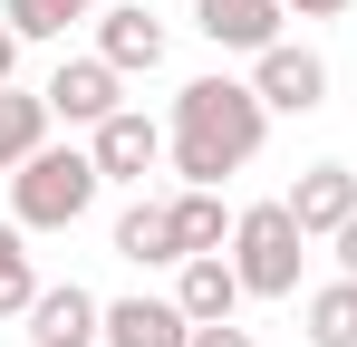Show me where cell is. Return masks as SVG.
I'll return each mask as SVG.
<instances>
[{"instance_id": "1", "label": "cell", "mask_w": 357, "mask_h": 347, "mask_svg": "<svg viewBox=\"0 0 357 347\" xmlns=\"http://www.w3.org/2000/svg\"><path fill=\"white\" fill-rule=\"evenodd\" d=\"M261 135H271V107H261L251 77H193L174 97V116H165V164L183 183H203V193H222L261 155Z\"/></svg>"}, {"instance_id": "2", "label": "cell", "mask_w": 357, "mask_h": 347, "mask_svg": "<svg viewBox=\"0 0 357 347\" xmlns=\"http://www.w3.org/2000/svg\"><path fill=\"white\" fill-rule=\"evenodd\" d=\"M97 193H107V174L87 145H39L29 164L10 174V222L20 231H77L97 213Z\"/></svg>"}, {"instance_id": "3", "label": "cell", "mask_w": 357, "mask_h": 347, "mask_svg": "<svg viewBox=\"0 0 357 347\" xmlns=\"http://www.w3.org/2000/svg\"><path fill=\"white\" fill-rule=\"evenodd\" d=\"M299 261H309V231L290 222V203L232 213V270L251 299H299Z\"/></svg>"}, {"instance_id": "4", "label": "cell", "mask_w": 357, "mask_h": 347, "mask_svg": "<svg viewBox=\"0 0 357 347\" xmlns=\"http://www.w3.org/2000/svg\"><path fill=\"white\" fill-rule=\"evenodd\" d=\"M251 87H261L271 116H319L328 107V58L299 49V39H271V49L251 58Z\"/></svg>"}, {"instance_id": "5", "label": "cell", "mask_w": 357, "mask_h": 347, "mask_svg": "<svg viewBox=\"0 0 357 347\" xmlns=\"http://www.w3.org/2000/svg\"><path fill=\"white\" fill-rule=\"evenodd\" d=\"M116 87H126V77H116V68H107L97 49H87V58H59V77H49L39 97H49V116H59V125H87V135H97V125L126 107Z\"/></svg>"}, {"instance_id": "6", "label": "cell", "mask_w": 357, "mask_h": 347, "mask_svg": "<svg viewBox=\"0 0 357 347\" xmlns=\"http://www.w3.org/2000/svg\"><path fill=\"white\" fill-rule=\"evenodd\" d=\"M29 347H107V299L77 280H49L29 299Z\"/></svg>"}, {"instance_id": "7", "label": "cell", "mask_w": 357, "mask_h": 347, "mask_svg": "<svg viewBox=\"0 0 357 347\" xmlns=\"http://www.w3.org/2000/svg\"><path fill=\"white\" fill-rule=\"evenodd\" d=\"M87 155H97V174H107V183H145V174L165 164V125H155L145 107H116L97 135H87Z\"/></svg>"}, {"instance_id": "8", "label": "cell", "mask_w": 357, "mask_h": 347, "mask_svg": "<svg viewBox=\"0 0 357 347\" xmlns=\"http://www.w3.org/2000/svg\"><path fill=\"white\" fill-rule=\"evenodd\" d=\"M241 299V270H232V251H193V261H174V309L193 318V328H222Z\"/></svg>"}, {"instance_id": "9", "label": "cell", "mask_w": 357, "mask_h": 347, "mask_svg": "<svg viewBox=\"0 0 357 347\" xmlns=\"http://www.w3.org/2000/svg\"><path fill=\"white\" fill-rule=\"evenodd\" d=\"M97 58H107L116 77H135V68L155 77V68H165V20H155L145 0H116V10H97Z\"/></svg>"}, {"instance_id": "10", "label": "cell", "mask_w": 357, "mask_h": 347, "mask_svg": "<svg viewBox=\"0 0 357 347\" xmlns=\"http://www.w3.org/2000/svg\"><path fill=\"white\" fill-rule=\"evenodd\" d=\"M280 203H290V222L309 231V241H338V222L357 213V164H309Z\"/></svg>"}, {"instance_id": "11", "label": "cell", "mask_w": 357, "mask_h": 347, "mask_svg": "<svg viewBox=\"0 0 357 347\" xmlns=\"http://www.w3.org/2000/svg\"><path fill=\"white\" fill-rule=\"evenodd\" d=\"M280 0H193V29L213 39V49H241V58H261L271 39H280Z\"/></svg>"}, {"instance_id": "12", "label": "cell", "mask_w": 357, "mask_h": 347, "mask_svg": "<svg viewBox=\"0 0 357 347\" xmlns=\"http://www.w3.org/2000/svg\"><path fill=\"white\" fill-rule=\"evenodd\" d=\"M107 347H193V318L174 299H107Z\"/></svg>"}, {"instance_id": "13", "label": "cell", "mask_w": 357, "mask_h": 347, "mask_svg": "<svg viewBox=\"0 0 357 347\" xmlns=\"http://www.w3.org/2000/svg\"><path fill=\"white\" fill-rule=\"evenodd\" d=\"M116 251L135 261V270L183 261V241H174V203H126V213H116Z\"/></svg>"}, {"instance_id": "14", "label": "cell", "mask_w": 357, "mask_h": 347, "mask_svg": "<svg viewBox=\"0 0 357 347\" xmlns=\"http://www.w3.org/2000/svg\"><path fill=\"white\" fill-rule=\"evenodd\" d=\"M49 97H20V87H0V174H20L39 145H49Z\"/></svg>"}, {"instance_id": "15", "label": "cell", "mask_w": 357, "mask_h": 347, "mask_svg": "<svg viewBox=\"0 0 357 347\" xmlns=\"http://www.w3.org/2000/svg\"><path fill=\"white\" fill-rule=\"evenodd\" d=\"M299 338L309 347H357V280H328L299 299Z\"/></svg>"}, {"instance_id": "16", "label": "cell", "mask_w": 357, "mask_h": 347, "mask_svg": "<svg viewBox=\"0 0 357 347\" xmlns=\"http://www.w3.org/2000/svg\"><path fill=\"white\" fill-rule=\"evenodd\" d=\"M174 241H183V261H193V251H232V213H222V193L183 183V193H174Z\"/></svg>"}, {"instance_id": "17", "label": "cell", "mask_w": 357, "mask_h": 347, "mask_svg": "<svg viewBox=\"0 0 357 347\" xmlns=\"http://www.w3.org/2000/svg\"><path fill=\"white\" fill-rule=\"evenodd\" d=\"M39 270H29V231L20 222H0V318H29V299H39Z\"/></svg>"}, {"instance_id": "18", "label": "cell", "mask_w": 357, "mask_h": 347, "mask_svg": "<svg viewBox=\"0 0 357 347\" xmlns=\"http://www.w3.org/2000/svg\"><path fill=\"white\" fill-rule=\"evenodd\" d=\"M0 20L20 39H68L77 20H97V0H0Z\"/></svg>"}, {"instance_id": "19", "label": "cell", "mask_w": 357, "mask_h": 347, "mask_svg": "<svg viewBox=\"0 0 357 347\" xmlns=\"http://www.w3.org/2000/svg\"><path fill=\"white\" fill-rule=\"evenodd\" d=\"M193 347H261V338H251L241 318H222V328H193Z\"/></svg>"}, {"instance_id": "20", "label": "cell", "mask_w": 357, "mask_h": 347, "mask_svg": "<svg viewBox=\"0 0 357 347\" xmlns=\"http://www.w3.org/2000/svg\"><path fill=\"white\" fill-rule=\"evenodd\" d=\"M328 251H338V280H357V213L338 222V241H328Z\"/></svg>"}, {"instance_id": "21", "label": "cell", "mask_w": 357, "mask_h": 347, "mask_svg": "<svg viewBox=\"0 0 357 347\" xmlns=\"http://www.w3.org/2000/svg\"><path fill=\"white\" fill-rule=\"evenodd\" d=\"M280 10H299V20H338L348 0H280Z\"/></svg>"}, {"instance_id": "22", "label": "cell", "mask_w": 357, "mask_h": 347, "mask_svg": "<svg viewBox=\"0 0 357 347\" xmlns=\"http://www.w3.org/2000/svg\"><path fill=\"white\" fill-rule=\"evenodd\" d=\"M10 68H20V29L0 20V87H10Z\"/></svg>"}]
</instances>
